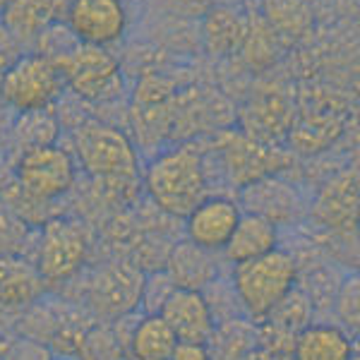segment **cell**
<instances>
[{"mask_svg":"<svg viewBox=\"0 0 360 360\" xmlns=\"http://www.w3.org/2000/svg\"><path fill=\"white\" fill-rule=\"evenodd\" d=\"M5 106V101H3V72H0V108Z\"/></svg>","mask_w":360,"mask_h":360,"instance_id":"836d02e7","label":"cell"},{"mask_svg":"<svg viewBox=\"0 0 360 360\" xmlns=\"http://www.w3.org/2000/svg\"><path fill=\"white\" fill-rule=\"evenodd\" d=\"M58 137H60V123L51 108L17 113L13 130H10V142H13L17 156L29 152V149L56 144Z\"/></svg>","mask_w":360,"mask_h":360,"instance_id":"7402d4cb","label":"cell"},{"mask_svg":"<svg viewBox=\"0 0 360 360\" xmlns=\"http://www.w3.org/2000/svg\"><path fill=\"white\" fill-rule=\"evenodd\" d=\"M231 286L240 300L243 312L255 322H262L278 300L298 286V262L291 252L276 248L262 257L233 264Z\"/></svg>","mask_w":360,"mask_h":360,"instance_id":"7a4b0ae2","label":"cell"},{"mask_svg":"<svg viewBox=\"0 0 360 360\" xmlns=\"http://www.w3.org/2000/svg\"><path fill=\"white\" fill-rule=\"evenodd\" d=\"M178 339L171 332V327L161 319V315L137 317L132 324V332L127 336L125 358L127 360H166L171 351L176 348Z\"/></svg>","mask_w":360,"mask_h":360,"instance_id":"44dd1931","label":"cell"},{"mask_svg":"<svg viewBox=\"0 0 360 360\" xmlns=\"http://www.w3.org/2000/svg\"><path fill=\"white\" fill-rule=\"evenodd\" d=\"M25 56V46H22L8 29L0 22V72H5L13 63H17Z\"/></svg>","mask_w":360,"mask_h":360,"instance_id":"1f68e13d","label":"cell"},{"mask_svg":"<svg viewBox=\"0 0 360 360\" xmlns=\"http://www.w3.org/2000/svg\"><path fill=\"white\" fill-rule=\"evenodd\" d=\"M312 312H315V307H312L307 293L300 286H293L274 305V310L266 315V322L274 324V329H278V332L295 336L300 329L312 322Z\"/></svg>","mask_w":360,"mask_h":360,"instance_id":"d4e9b609","label":"cell"},{"mask_svg":"<svg viewBox=\"0 0 360 360\" xmlns=\"http://www.w3.org/2000/svg\"><path fill=\"white\" fill-rule=\"evenodd\" d=\"M310 217L334 233H351L358 221V171L344 168L322 185L310 207Z\"/></svg>","mask_w":360,"mask_h":360,"instance_id":"7c38bea8","label":"cell"},{"mask_svg":"<svg viewBox=\"0 0 360 360\" xmlns=\"http://www.w3.org/2000/svg\"><path fill=\"white\" fill-rule=\"evenodd\" d=\"M156 315H161V319L176 334V339L183 344H209L214 329H217V322H214V315L202 291L176 288Z\"/></svg>","mask_w":360,"mask_h":360,"instance_id":"5bb4252c","label":"cell"},{"mask_svg":"<svg viewBox=\"0 0 360 360\" xmlns=\"http://www.w3.org/2000/svg\"><path fill=\"white\" fill-rule=\"evenodd\" d=\"M63 84L84 103H113L123 91L120 63L108 49L79 41L53 63Z\"/></svg>","mask_w":360,"mask_h":360,"instance_id":"5b68a950","label":"cell"},{"mask_svg":"<svg viewBox=\"0 0 360 360\" xmlns=\"http://www.w3.org/2000/svg\"><path fill=\"white\" fill-rule=\"evenodd\" d=\"M144 274L125 262L103 264L94 271L86 288V300L101 319H118L139 307Z\"/></svg>","mask_w":360,"mask_h":360,"instance_id":"9c48e42d","label":"cell"},{"mask_svg":"<svg viewBox=\"0 0 360 360\" xmlns=\"http://www.w3.org/2000/svg\"><path fill=\"white\" fill-rule=\"evenodd\" d=\"M240 209L248 214H257L274 226L295 224L305 212L303 197L295 190V185L286 183L278 176H266L255 180L252 185L240 190Z\"/></svg>","mask_w":360,"mask_h":360,"instance_id":"4fadbf2b","label":"cell"},{"mask_svg":"<svg viewBox=\"0 0 360 360\" xmlns=\"http://www.w3.org/2000/svg\"><path fill=\"white\" fill-rule=\"evenodd\" d=\"M243 209L226 195H207L193 212L185 217V236L197 248L219 252L233 236Z\"/></svg>","mask_w":360,"mask_h":360,"instance_id":"8fae6325","label":"cell"},{"mask_svg":"<svg viewBox=\"0 0 360 360\" xmlns=\"http://www.w3.org/2000/svg\"><path fill=\"white\" fill-rule=\"evenodd\" d=\"M168 276L173 278L176 288L202 291L205 286L219 278V264L209 250L197 248L195 243L183 240L168 255Z\"/></svg>","mask_w":360,"mask_h":360,"instance_id":"d6986e66","label":"cell"},{"mask_svg":"<svg viewBox=\"0 0 360 360\" xmlns=\"http://www.w3.org/2000/svg\"><path fill=\"white\" fill-rule=\"evenodd\" d=\"M75 161L94 180L137 178L139 154L125 132L108 123L84 120L72 130Z\"/></svg>","mask_w":360,"mask_h":360,"instance_id":"3957f363","label":"cell"},{"mask_svg":"<svg viewBox=\"0 0 360 360\" xmlns=\"http://www.w3.org/2000/svg\"><path fill=\"white\" fill-rule=\"evenodd\" d=\"M0 360H3V356H0Z\"/></svg>","mask_w":360,"mask_h":360,"instance_id":"8d00e7d4","label":"cell"},{"mask_svg":"<svg viewBox=\"0 0 360 360\" xmlns=\"http://www.w3.org/2000/svg\"><path fill=\"white\" fill-rule=\"evenodd\" d=\"M3 360H51V353L39 341L22 339L10 346L8 353H3Z\"/></svg>","mask_w":360,"mask_h":360,"instance_id":"4dcf8cb0","label":"cell"},{"mask_svg":"<svg viewBox=\"0 0 360 360\" xmlns=\"http://www.w3.org/2000/svg\"><path fill=\"white\" fill-rule=\"evenodd\" d=\"M248 32V22L240 15L231 13L226 8H217L207 15L205 22V41L207 49L217 56L231 53L243 44Z\"/></svg>","mask_w":360,"mask_h":360,"instance_id":"cb8c5ba5","label":"cell"},{"mask_svg":"<svg viewBox=\"0 0 360 360\" xmlns=\"http://www.w3.org/2000/svg\"><path fill=\"white\" fill-rule=\"evenodd\" d=\"M293 118V103L281 91H266L250 103V111L243 118L245 135L264 144H276L283 135H288Z\"/></svg>","mask_w":360,"mask_h":360,"instance_id":"2e32d148","label":"cell"},{"mask_svg":"<svg viewBox=\"0 0 360 360\" xmlns=\"http://www.w3.org/2000/svg\"><path fill=\"white\" fill-rule=\"evenodd\" d=\"M173 291H176V283L168 276V271H152L149 276H144L139 310H144L147 315H154V312L161 310V305L166 303V298Z\"/></svg>","mask_w":360,"mask_h":360,"instance_id":"f546056e","label":"cell"},{"mask_svg":"<svg viewBox=\"0 0 360 360\" xmlns=\"http://www.w3.org/2000/svg\"><path fill=\"white\" fill-rule=\"evenodd\" d=\"M60 20L51 0H8L0 22L22 46H32L51 22Z\"/></svg>","mask_w":360,"mask_h":360,"instance_id":"ffe728a7","label":"cell"},{"mask_svg":"<svg viewBox=\"0 0 360 360\" xmlns=\"http://www.w3.org/2000/svg\"><path fill=\"white\" fill-rule=\"evenodd\" d=\"M63 22L77 41L108 49L125 37L127 10L123 0H70Z\"/></svg>","mask_w":360,"mask_h":360,"instance_id":"30bf717a","label":"cell"},{"mask_svg":"<svg viewBox=\"0 0 360 360\" xmlns=\"http://www.w3.org/2000/svg\"><path fill=\"white\" fill-rule=\"evenodd\" d=\"M89 255L86 226L72 217H51L39 226L34 266L46 286H58L79 274Z\"/></svg>","mask_w":360,"mask_h":360,"instance_id":"277c9868","label":"cell"},{"mask_svg":"<svg viewBox=\"0 0 360 360\" xmlns=\"http://www.w3.org/2000/svg\"><path fill=\"white\" fill-rule=\"evenodd\" d=\"M332 310L336 319H339V327L346 329L353 339H358V324H360V281L358 276H346L339 283L334 295Z\"/></svg>","mask_w":360,"mask_h":360,"instance_id":"83f0119b","label":"cell"},{"mask_svg":"<svg viewBox=\"0 0 360 360\" xmlns=\"http://www.w3.org/2000/svg\"><path fill=\"white\" fill-rule=\"evenodd\" d=\"M63 77L51 60L39 53H25L3 72V101L15 113L44 111L63 96Z\"/></svg>","mask_w":360,"mask_h":360,"instance_id":"8992f818","label":"cell"},{"mask_svg":"<svg viewBox=\"0 0 360 360\" xmlns=\"http://www.w3.org/2000/svg\"><path fill=\"white\" fill-rule=\"evenodd\" d=\"M339 132H341V120L332 111L310 113L291 125L288 139H291V147H295L298 152L317 154L322 149H327L329 144H334Z\"/></svg>","mask_w":360,"mask_h":360,"instance_id":"603a6c76","label":"cell"},{"mask_svg":"<svg viewBox=\"0 0 360 360\" xmlns=\"http://www.w3.org/2000/svg\"><path fill=\"white\" fill-rule=\"evenodd\" d=\"M77 180V161L60 144L29 149L15 161V183L34 200L56 202L72 190Z\"/></svg>","mask_w":360,"mask_h":360,"instance_id":"52a82bcc","label":"cell"},{"mask_svg":"<svg viewBox=\"0 0 360 360\" xmlns=\"http://www.w3.org/2000/svg\"><path fill=\"white\" fill-rule=\"evenodd\" d=\"M278 248V226H274L257 214L243 212L240 221H238L233 236L226 243L224 257L231 264H240L248 259L262 257Z\"/></svg>","mask_w":360,"mask_h":360,"instance_id":"ac0fdd59","label":"cell"},{"mask_svg":"<svg viewBox=\"0 0 360 360\" xmlns=\"http://www.w3.org/2000/svg\"><path fill=\"white\" fill-rule=\"evenodd\" d=\"M293 360H351L358 356L356 339L339 324L310 322L293 336Z\"/></svg>","mask_w":360,"mask_h":360,"instance_id":"9a60e30c","label":"cell"},{"mask_svg":"<svg viewBox=\"0 0 360 360\" xmlns=\"http://www.w3.org/2000/svg\"><path fill=\"white\" fill-rule=\"evenodd\" d=\"M264 15L274 34L293 39L305 34L312 22V13L307 10L305 0H264Z\"/></svg>","mask_w":360,"mask_h":360,"instance_id":"484cf974","label":"cell"},{"mask_svg":"<svg viewBox=\"0 0 360 360\" xmlns=\"http://www.w3.org/2000/svg\"><path fill=\"white\" fill-rule=\"evenodd\" d=\"M217 152L221 156V166L236 188H248L255 180L266 176H278L291 166V154H286L276 144H264L248 137L245 132H226L219 137Z\"/></svg>","mask_w":360,"mask_h":360,"instance_id":"ba28073f","label":"cell"},{"mask_svg":"<svg viewBox=\"0 0 360 360\" xmlns=\"http://www.w3.org/2000/svg\"><path fill=\"white\" fill-rule=\"evenodd\" d=\"M51 360H68V358H51Z\"/></svg>","mask_w":360,"mask_h":360,"instance_id":"e575fe53","label":"cell"},{"mask_svg":"<svg viewBox=\"0 0 360 360\" xmlns=\"http://www.w3.org/2000/svg\"><path fill=\"white\" fill-rule=\"evenodd\" d=\"M77 44H79L77 37L70 32V27L65 25V22L56 20L37 37V41H34V53L44 56L46 60H51V63H58L63 56H68Z\"/></svg>","mask_w":360,"mask_h":360,"instance_id":"f1b7e54d","label":"cell"},{"mask_svg":"<svg viewBox=\"0 0 360 360\" xmlns=\"http://www.w3.org/2000/svg\"><path fill=\"white\" fill-rule=\"evenodd\" d=\"M46 291L32 259L20 255L0 257V307H29Z\"/></svg>","mask_w":360,"mask_h":360,"instance_id":"e0dca14e","label":"cell"},{"mask_svg":"<svg viewBox=\"0 0 360 360\" xmlns=\"http://www.w3.org/2000/svg\"><path fill=\"white\" fill-rule=\"evenodd\" d=\"M32 233H34L32 226H27L13 209L0 200V257H3V255H20V257H27V248H29V243L34 240Z\"/></svg>","mask_w":360,"mask_h":360,"instance_id":"4316f807","label":"cell"},{"mask_svg":"<svg viewBox=\"0 0 360 360\" xmlns=\"http://www.w3.org/2000/svg\"><path fill=\"white\" fill-rule=\"evenodd\" d=\"M207 161L195 147H176L154 156L144 173L149 200L168 217L185 219L207 197Z\"/></svg>","mask_w":360,"mask_h":360,"instance_id":"6da1fadb","label":"cell"},{"mask_svg":"<svg viewBox=\"0 0 360 360\" xmlns=\"http://www.w3.org/2000/svg\"><path fill=\"white\" fill-rule=\"evenodd\" d=\"M166 360H212V353H209L207 344H183V341H178Z\"/></svg>","mask_w":360,"mask_h":360,"instance_id":"d6a6232c","label":"cell"},{"mask_svg":"<svg viewBox=\"0 0 360 360\" xmlns=\"http://www.w3.org/2000/svg\"><path fill=\"white\" fill-rule=\"evenodd\" d=\"M351 360H358V356H353V358H351Z\"/></svg>","mask_w":360,"mask_h":360,"instance_id":"d590c367","label":"cell"}]
</instances>
